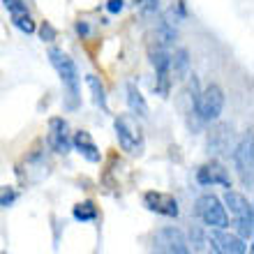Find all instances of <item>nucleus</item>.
Listing matches in <instances>:
<instances>
[{"mask_svg": "<svg viewBox=\"0 0 254 254\" xmlns=\"http://www.w3.org/2000/svg\"><path fill=\"white\" fill-rule=\"evenodd\" d=\"M49 61L56 67V72L61 76L63 86H65V107L69 111L79 109L81 104V95H79V72H76V65L67 54H63L61 49H51L49 51Z\"/></svg>", "mask_w": 254, "mask_h": 254, "instance_id": "obj_1", "label": "nucleus"}, {"mask_svg": "<svg viewBox=\"0 0 254 254\" xmlns=\"http://www.w3.org/2000/svg\"><path fill=\"white\" fill-rule=\"evenodd\" d=\"M116 127V136H118V143L125 153L129 155H141L143 153V132H141L139 123L134 121L129 114L118 116L114 123Z\"/></svg>", "mask_w": 254, "mask_h": 254, "instance_id": "obj_2", "label": "nucleus"}, {"mask_svg": "<svg viewBox=\"0 0 254 254\" xmlns=\"http://www.w3.org/2000/svg\"><path fill=\"white\" fill-rule=\"evenodd\" d=\"M222 109H224V93H222V88L215 86V83L206 86L196 95V100H194V111L199 114L201 121H206V123L217 121L222 114Z\"/></svg>", "mask_w": 254, "mask_h": 254, "instance_id": "obj_3", "label": "nucleus"}, {"mask_svg": "<svg viewBox=\"0 0 254 254\" xmlns=\"http://www.w3.org/2000/svg\"><path fill=\"white\" fill-rule=\"evenodd\" d=\"M196 215L201 217L203 224L213 229H227L229 227V217L227 210L222 206V201L213 194H203L199 201H196Z\"/></svg>", "mask_w": 254, "mask_h": 254, "instance_id": "obj_4", "label": "nucleus"}, {"mask_svg": "<svg viewBox=\"0 0 254 254\" xmlns=\"http://www.w3.org/2000/svg\"><path fill=\"white\" fill-rule=\"evenodd\" d=\"M150 63L155 67V76H157V93L160 95H169V86H171V56L164 49H157L150 54Z\"/></svg>", "mask_w": 254, "mask_h": 254, "instance_id": "obj_5", "label": "nucleus"}, {"mask_svg": "<svg viewBox=\"0 0 254 254\" xmlns=\"http://www.w3.org/2000/svg\"><path fill=\"white\" fill-rule=\"evenodd\" d=\"M143 203H146L148 210L160 213L164 217H178V213H181L178 201L171 194H164V192H146L143 194Z\"/></svg>", "mask_w": 254, "mask_h": 254, "instance_id": "obj_6", "label": "nucleus"}, {"mask_svg": "<svg viewBox=\"0 0 254 254\" xmlns=\"http://www.w3.org/2000/svg\"><path fill=\"white\" fill-rule=\"evenodd\" d=\"M254 141H252V134H248L245 139L241 141V146L234 150V162H236V169L241 171L243 181L252 185V167H254Z\"/></svg>", "mask_w": 254, "mask_h": 254, "instance_id": "obj_7", "label": "nucleus"}, {"mask_svg": "<svg viewBox=\"0 0 254 254\" xmlns=\"http://www.w3.org/2000/svg\"><path fill=\"white\" fill-rule=\"evenodd\" d=\"M69 127L63 118H51L49 121V146L58 155H67L72 150V139H69Z\"/></svg>", "mask_w": 254, "mask_h": 254, "instance_id": "obj_8", "label": "nucleus"}, {"mask_svg": "<svg viewBox=\"0 0 254 254\" xmlns=\"http://www.w3.org/2000/svg\"><path fill=\"white\" fill-rule=\"evenodd\" d=\"M157 243H160L164 252L167 254H192L190 252V243L185 238L181 229H174V227H167L162 229L157 234Z\"/></svg>", "mask_w": 254, "mask_h": 254, "instance_id": "obj_9", "label": "nucleus"}, {"mask_svg": "<svg viewBox=\"0 0 254 254\" xmlns=\"http://www.w3.org/2000/svg\"><path fill=\"white\" fill-rule=\"evenodd\" d=\"M196 181L201 185H222V188H231V178H229L227 169L222 167L220 162H210V164H203L199 169V174H196Z\"/></svg>", "mask_w": 254, "mask_h": 254, "instance_id": "obj_10", "label": "nucleus"}, {"mask_svg": "<svg viewBox=\"0 0 254 254\" xmlns=\"http://www.w3.org/2000/svg\"><path fill=\"white\" fill-rule=\"evenodd\" d=\"M215 245L220 248L222 254H245V241H241L238 236L227 234L224 229H217L213 234Z\"/></svg>", "mask_w": 254, "mask_h": 254, "instance_id": "obj_11", "label": "nucleus"}, {"mask_svg": "<svg viewBox=\"0 0 254 254\" xmlns=\"http://www.w3.org/2000/svg\"><path fill=\"white\" fill-rule=\"evenodd\" d=\"M72 146L79 150L83 157H86L88 162H100V148L95 146V141H93V136L88 132H83V129H79V132L74 134V139H72Z\"/></svg>", "mask_w": 254, "mask_h": 254, "instance_id": "obj_12", "label": "nucleus"}, {"mask_svg": "<svg viewBox=\"0 0 254 254\" xmlns=\"http://www.w3.org/2000/svg\"><path fill=\"white\" fill-rule=\"evenodd\" d=\"M224 203L229 206V210L236 215V217H243V215H252V203H250L243 194L238 192H231V190H227V194H224Z\"/></svg>", "mask_w": 254, "mask_h": 254, "instance_id": "obj_13", "label": "nucleus"}, {"mask_svg": "<svg viewBox=\"0 0 254 254\" xmlns=\"http://www.w3.org/2000/svg\"><path fill=\"white\" fill-rule=\"evenodd\" d=\"M127 104H129V111L136 116H141V118H146L148 116V104L146 100H143V95H141V90L136 88V83H127Z\"/></svg>", "mask_w": 254, "mask_h": 254, "instance_id": "obj_14", "label": "nucleus"}, {"mask_svg": "<svg viewBox=\"0 0 254 254\" xmlns=\"http://www.w3.org/2000/svg\"><path fill=\"white\" fill-rule=\"evenodd\" d=\"M190 74V58L185 49H178L174 56H171V76L176 79H185Z\"/></svg>", "mask_w": 254, "mask_h": 254, "instance_id": "obj_15", "label": "nucleus"}, {"mask_svg": "<svg viewBox=\"0 0 254 254\" xmlns=\"http://www.w3.org/2000/svg\"><path fill=\"white\" fill-rule=\"evenodd\" d=\"M86 83L90 88V93H93V102L97 107H102L107 111V93H104V86H102V81L95 76V74H88L86 76Z\"/></svg>", "mask_w": 254, "mask_h": 254, "instance_id": "obj_16", "label": "nucleus"}, {"mask_svg": "<svg viewBox=\"0 0 254 254\" xmlns=\"http://www.w3.org/2000/svg\"><path fill=\"white\" fill-rule=\"evenodd\" d=\"M72 215L76 222H93V220H97V206H95L93 201H83V203L74 206Z\"/></svg>", "mask_w": 254, "mask_h": 254, "instance_id": "obj_17", "label": "nucleus"}, {"mask_svg": "<svg viewBox=\"0 0 254 254\" xmlns=\"http://www.w3.org/2000/svg\"><path fill=\"white\" fill-rule=\"evenodd\" d=\"M236 231H238V238L241 241H252L254 236V217L252 215H243V217H236Z\"/></svg>", "mask_w": 254, "mask_h": 254, "instance_id": "obj_18", "label": "nucleus"}, {"mask_svg": "<svg viewBox=\"0 0 254 254\" xmlns=\"http://www.w3.org/2000/svg\"><path fill=\"white\" fill-rule=\"evenodd\" d=\"M12 23L19 28L21 33H26V35L35 33V21H33V16H30V12H28V9L12 14Z\"/></svg>", "mask_w": 254, "mask_h": 254, "instance_id": "obj_19", "label": "nucleus"}, {"mask_svg": "<svg viewBox=\"0 0 254 254\" xmlns=\"http://www.w3.org/2000/svg\"><path fill=\"white\" fill-rule=\"evenodd\" d=\"M136 7L143 16H155L160 9V0H136Z\"/></svg>", "mask_w": 254, "mask_h": 254, "instance_id": "obj_20", "label": "nucleus"}, {"mask_svg": "<svg viewBox=\"0 0 254 254\" xmlns=\"http://www.w3.org/2000/svg\"><path fill=\"white\" fill-rule=\"evenodd\" d=\"M16 190L12 188H0V206H12L14 201H16Z\"/></svg>", "mask_w": 254, "mask_h": 254, "instance_id": "obj_21", "label": "nucleus"}, {"mask_svg": "<svg viewBox=\"0 0 254 254\" xmlns=\"http://www.w3.org/2000/svg\"><path fill=\"white\" fill-rule=\"evenodd\" d=\"M2 2H5V7L9 9V14H16V12L28 9V2H30V0H2Z\"/></svg>", "mask_w": 254, "mask_h": 254, "instance_id": "obj_22", "label": "nucleus"}, {"mask_svg": "<svg viewBox=\"0 0 254 254\" xmlns=\"http://www.w3.org/2000/svg\"><path fill=\"white\" fill-rule=\"evenodd\" d=\"M40 37L44 42H51V40H56V28L49 23V21H44L42 23V28H40Z\"/></svg>", "mask_w": 254, "mask_h": 254, "instance_id": "obj_23", "label": "nucleus"}, {"mask_svg": "<svg viewBox=\"0 0 254 254\" xmlns=\"http://www.w3.org/2000/svg\"><path fill=\"white\" fill-rule=\"evenodd\" d=\"M107 9L111 14H118L123 9V0H109V2H107Z\"/></svg>", "mask_w": 254, "mask_h": 254, "instance_id": "obj_24", "label": "nucleus"}, {"mask_svg": "<svg viewBox=\"0 0 254 254\" xmlns=\"http://www.w3.org/2000/svg\"><path fill=\"white\" fill-rule=\"evenodd\" d=\"M208 254H222V252H220V248L215 245L213 238H210V245H208Z\"/></svg>", "mask_w": 254, "mask_h": 254, "instance_id": "obj_25", "label": "nucleus"}, {"mask_svg": "<svg viewBox=\"0 0 254 254\" xmlns=\"http://www.w3.org/2000/svg\"><path fill=\"white\" fill-rule=\"evenodd\" d=\"M76 33H79V35H88V26L79 21V23H76Z\"/></svg>", "mask_w": 254, "mask_h": 254, "instance_id": "obj_26", "label": "nucleus"}]
</instances>
